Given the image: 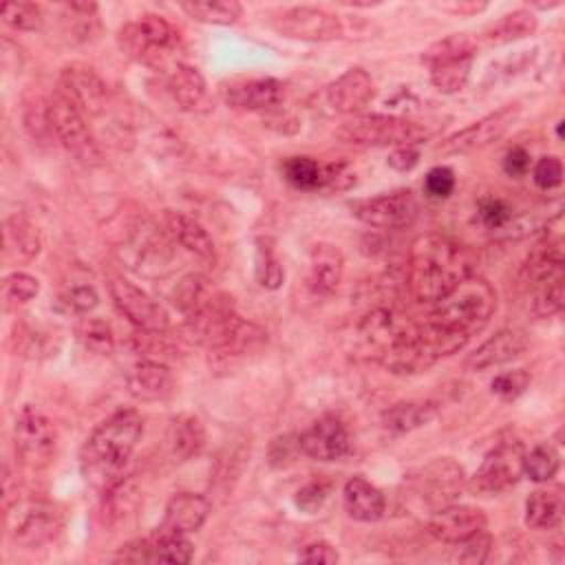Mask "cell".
Returning a JSON list of instances; mask_svg holds the SVG:
<instances>
[{
    "instance_id": "cell-1",
    "label": "cell",
    "mask_w": 565,
    "mask_h": 565,
    "mask_svg": "<svg viewBox=\"0 0 565 565\" xmlns=\"http://www.w3.org/2000/svg\"><path fill=\"white\" fill-rule=\"evenodd\" d=\"M472 271V252L448 234L428 232L411 243L406 285L419 302H439L466 278L475 276Z\"/></svg>"
},
{
    "instance_id": "cell-2",
    "label": "cell",
    "mask_w": 565,
    "mask_h": 565,
    "mask_svg": "<svg viewBox=\"0 0 565 565\" xmlns=\"http://www.w3.org/2000/svg\"><path fill=\"white\" fill-rule=\"evenodd\" d=\"M143 435V419L137 411L124 408L106 417L86 437L79 452V468L88 486L104 492L115 486Z\"/></svg>"
},
{
    "instance_id": "cell-3",
    "label": "cell",
    "mask_w": 565,
    "mask_h": 565,
    "mask_svg": "<svg viewBox=\"0 0 565 565\" xmlns=\"http://www.w3.org/2000/svg\"><path fill=\"white\" fill-rule=\"evenodd\" d=\"M466 342V335L444 329L430 320L424 324L408 322L391 349L382 355L380 364L391 373H422L441 358L463 349Z\"/></svg>"
},
{
    "instance_id": "cell-4",
    "label": "cell",
    "mask_w": 565,
    "mask_h": 565,
    "mask_svg": "<svg viewBox=\"0 0 565 565\" xmlns=\"http://www.w3.org/2000/svg\"><path fill=\"white\" fill-rule=\"evenodd\" d=\"M519 282L527 294V309L539 316H552L563 307L565 258L561 241L539 243L521 265Z\"/></svg>"
},
{
    "instance_id": "cell-5",
    "label": "cell",
    "mask_w": 565,
    "mask_h": 565,
    "mask_svg": "<svg viewBox=\"0 0 565 565\" xmlns=\"http://www.w3.org/2000/svg\"><path fill=\"white\" fill-rule=\"evenodd\" d=\"M435 305L437 307L430 311L428 320L470 340V335L479 333L492 318L497 309V294L488 280L470 276Z\"/></svg>"
},
{
    "instance_id": "cell-6",
    "label": "cell",
    "mask_w": 565,
    "mask_h": 565,
    "mask_svg": "<svg viewBox=\"0 0 565 565\" xmlns=\"http://www.w3.org/2000/svg\"><path fill=\"white\" fill-rule=\"evenodd\" d=\"M119 49L135 62L150 68L177 66V53L181 49L179 31L161 15L146 13L139 20H132L119 29L117 35ZM170 71V68H168Z\"/></svg>"
},
{
    "instance_id": "cell-7",
    "label": "cell",
    "mask_w": 565,
    "mask_h": 565,
    "mask_svg": "<svg viewBox=\"0 0 565 565\" xmlns=\"http://www.w3.org/2000/svg\"><path fill=\"white\" fill-rule=\"evenodd\" d=\"M426 124H417L397 115H355L344 121L338 137L353 146H415L417 141L430 137Z\"/></svg>"
},
{
    "instance_id": "cell-8",
    "label": "cell",
    "mask_w": 565,
    "mask_h": 565,
    "mask_svg": "<svg viewBox=\"0 0 565 565\" xmlns=\"http://www.w3.org/2000/svg\"><path fill=\"white\" fill-rule=\"evenodd\" d=\"M475 53L477 44L463 33H452L430 44L422 57L428 66L430 84L441 93L461 90L470 77Z\"/></svg>"
},
{
    "instance_id": "cell-9",
    "label": "cell",
    "mask_w": 565,
    "mask_h": 565,
    "mask_svg": "<svg viewBox=\"0 0 565 565\" xmlns=\"http://www.w3.org/2000/svg\"><path fill=\"white\" fill-rule=\"evenodd\" d=\"M62 527L57 508L42 499H18L4 514V530L13 545L35 550L55 539Z\"/></svg>"
},
{
    "instance_id": "cell-10",
    "label": "cell",
    "mask_w": 565,
    "mask_h": 565,
    "mask_svg": "<svg viewBox=\"0 0 565 565\" xmlns=\"http://www.w3.org/2000/svg\"><path fill=\"white\" fill-rule=\"evenodd\" d=\"M46 110L51 130L55 132L57 141L66 148V152H71L84 166L99 163L102 152L86 126L84 115L60 88H55L46 99Z\"/></svg>"
},
{
    "instance_id": "cell-11",
    "label": "cell",
    "mask_w": 565,
    "mask_h": 565,
    "mask_svg": "<svg viewBox=\"0 0 565 565\" xmlns=\"http://www.w3.org/2000/svg\"><path fill=\"white\" fill-rule=\"evenodd\" d=\"M406 483L413 499L435 512L452 503L461 494L466 486V472L455 459L439 457L419 468L417 472L408 475Z\"/></svg>"
},
{
    "instance_id": "cell-12",
    "label": "cell",
    "mask_w": 565,
    "mask_h": 565,
    "mask_svg": "<svg viewBox=\"0 0 565 565\" xmlns=\"http://www.w3.org/2000/svg\"><path fill=\"white\" fill-rule=\"evenodd\" d=\"M523 446L519 441H503L494 446L468 481L472 494L492 497L512 488L523 477Z\"/></svg>"
},
{
    "instance_id": "cell-13",
    "label": "cell",
    "mask_w": 565,
    "mask_h": 565,
    "mask_svg": "<svg viewBox=\"0 0 565 565\" xmlns=\"http://www.w3.org/2000/svg\"><path fill=\"white\" fill-rule=\"evenodd\" d=\"M269 24L285 38L329 42L344 35L340 18L320 7H282L269 15Z\"/></svg>"
},
{
    "instance_id": "cell-14",
    "label": "cell",
    "mask_w": 565,
    "mask_h": 565,
    "mask_svg": "<svg viewBox=\"0 0 565 565\" xmlns=\"http://www.w3.org/2000/svg\"><path fill=\"white\" fill-rule=\"evenodd\" d=\"M57 446L55 426L46 415L24 408L13 424L15 457L29 468H44L51 463Z\"/></svg>"
},
{
    "instance_id": "cell-15",
    "label": "cell",
    "mask_w": 565,
    "mask_h": 565,
    "mask_svg": "<svg viewBox=\"0 0 565 565\" xmlns=\"http://www.w3.org/2000/svg\"><path fill=\"white\" fill-rule=\"evenodd\" d=\"M351 212L358 221L375 230H397L411 225L419 214V201L413 190L402 188L384 192L371 199L351 203Z\"/></svg>"
},
{
    "instance_id": "cell-16",
    "label": "cell",
    "mask_w": 565,
    "mask_h": 565,
    "mask_svg": "<svg viewBox=\"0 0 565 565\" xmlns=\"http://www.w3.org/2000/svg\"><path fill=\"white\" fill-rule=\"evenodd\" d=\"M108 291L119 313L139 331L161 333L163 329H168V313L163 311V307L135 282L121 276H110Z\"/></svg>"
},
{
    "instance_id": "cell-17",
    "label": "cell",
    "mask_w": 565,
    "mask_h": 565,
    "mask_svg": "<svg viewBox=\"0 0 565 565\" xmlns=\"http://www.w3.org/2000/svg\"><path fill=\"white\" fill-rule=\"evenodd\" d=\"M516 117H519V106H503V108L468 124L466 128L452 132L435 150L439 154H466V152L486 148L492 141L501 139L512 128Z\"/></svg>"
},
{
    "instance_id": "cell-18",
    "label": "cell",
    "mask_w": 565,
    "mask_h": 565,
    "mask_svg": "<svg viewBox=\"0 0 565 565\" xmlns=\"http://www.w3.org/2000/svg\"><path fill=\"white\" fill-rule=\"evenodd\" d=\"M60 90L77 106L84 117H97L108 108V86L86 64H68L60 73Z\"/></svg>"
},
{
    "instance_id": "cell-19",
    "label": "cell",
    "mask_w": 565,
    "mask_h": 565,
    "mask_svg": "<svg viewBox=\"0 0 565 565\" xmlns=\"http://www.w3.org/2000/svg\"><path fill=\"white\" fill-rule=\"evenodd\" d=\"M298 446L302 455L316 461H335L349 452L351 439L347 426L338 417L324 415L298 435Z\"/></svg>"
},
{
    "instance_id": "cell-20",
    "label": "cell",
    "mask_w": 565,
    "mask_h": 565,
    "mask_svg": "<svg viewBox=\"0 0 565 565\" xmlns=\"http://www.w3.org/2000/svg\"><path fill=\"white\" fill-rule=\"evenodd\" d=\"M486 514L479 508L472 505H444L439 510H435L426 523V530L433 539L441 541V543H450L457 545L470 536H475L477 532L486 530Z\"/></svg>"
},
{
    "instance_id": "cell-21",
    "label": "cell",
    "mask_w": 565,
    "mask_h": 565,
    "mask_svg": "<svg viewBox=\"0 0 565 565\" xmlns=\"http://www.w3.org/2000/svg\"><path fill=\"white\" fill-rule=\"evenodd\" d=\"M375 95V84L364 68H349L331 84L324 86L322 99L331 113L355 115L362 110Z\"/></svg>"
},
{
    "instance_id": "cell-22",
    "label": "cell",
    "mask_w": 565,
    "mask_h": 565,
    "mask_svg": "<svg viewBox=\"0 0 565 565\" xmlns=\"http://www.w3.org/2000/svg\"><path fill=\"white\" fill-rule=\"evenodd\" d=\"M221 97L238 110H269L282 102L285 86L274 77L234 79L221 86Z\"/></svg>"
},
{
    "instance_id": "cell-23",
    "label": "cell",
    "mask_w": 565,
    "mask_h": 565,
    "mask_svg": "<svg viewBox=\"0 0 565 565\" xmlns=\"http://www.w3.org/2000/svg\"><path fill=\"white\" fill-rule=\"evenodd\" d=\"M126 252L130 258V265L146 276L163 274L170 267L172 252L163 238L161 232H157L152 225H141L132 232L130 241L126 243Z\"/></svg>"
},
{
    "instance_id": "cell-24",
    "label": "cell",
    "mask_w": 565,
    "mask_h": 565,
    "mask_svg": "<svg viewBox=\"0 0 565 565\" xmlns=\"http://www.w3.org/2000/svg\"><path fill=\"white\" fill-rule=\"evenodd\" d=\"M525 349V335L519 329H501L481 342L463 362L468 371H486L516 360Z\"/></svg>"
},
{
    "instance_id": "cell-25",
    "label": "cell",
    "mask_w": 565,
    "mask_h": 565,
    "mask_svg": "<svg viewBox=\"0 0 565 565\" xmlns=\"http://www.w3.org/2000/svg\"><path fill=\"white\" fill-rule=\"evenodd\" d=\"M128 393L139 402H163L172 395V373L163 362L139 360L126 375Z\"/></svg>"
},
{
    "instance_id": "cell-26",
    "label": "cell",
    "mask_w": 565,
    "mask_h": 565,
    "mask_svg": "<svg viewBox=\"0 0 565 565\" xmlns=\"http://www.w3.org/2000/svg\"><path fill=\"white\" fill-rule=\"evenodd\" d=\"M267 342L265 329H260L254 322L238 320V324L232 329V333L221 342L216 349H210L214 355V366L218 369H232L234 364L243 362L247 355L258 353Z\"/></svg>"
},
{
    "instance_id": "cell-27",
    "label": "cell",
    "mask_w": 565,
    "mask_h": 565,
    "mask_svg": "<svg viewBox=\"0 0 565 565\" xmlns=\"http://www.w3.org/2000/svg\"><path fill=\"white\" fill-rule=\"evenodd\" d=\"M163 225L166 232L172 236L174 243H179L185 252L194 254L201 260H212L216 249H214V241L207 234V230L192 218L185 212H174V210H166L163 214Z\"/></svg>"
},
{
    "instance_id": "cell-28",
    "label": "cell",
    "mask_w": 565,
    "mask_h": 565,
    "mask_svg": "<svg viewBox=\"0 0 565 565\" xmlns=\"http://www.w3.org/2000/svg\"><path fill=\"white\" fill-rule=\"evenodd\" d=\"M210 514V501L196 492H179L174 494L163 512V521L159 527L188 534L199 530Z\"/></svg>"
},
{
    "instance_id": "cell-29",
    "label": "cell",
    "mask_w": 565,
    "mask_h": 565,
    "mask_svg": "<svg viewBox=\"0 0 565 565\" xmlns=\"http://www.w3.org/2000/svg\"><path fill=\"white\" fill-rule=\"evenodd\" d=\"M565 490L561 483L536 488L525 501V525L532 530H552L563 521Z\"/></svg>"
},
{
    "instance_id": "cell-30",
    "label": "cell",
    "mask_w": 565,
    "mask_h": 565,
    "mask_svg": "<svg viewBox=\"0 0 565 565\" xmlns=\"http://www.w3.org/2000/svg\"><path fill=\"white\" fill-rule=\"evenodd\" d=\"M342 501H344L347 514L360 523L380 521L386 510L384 494L364 477H353L344 483Z\"/></svg>"
},
{
    "instance_id": "cell-31",
    "label": "cell",
    "mask_w": 565,
    "mask_h": 565,
    "mask_svg": "<svg viewBox=\"0 0 565 565\" xmlns=\"http://www.w3.org/2000/svg\"><path fill=\"white\" fill-rule=\"evenodd\" d=\"M166 444H168L170 455L177 461H188V459L196 457L205 446L203 422L190 413H181V415L172 417L168 424Z\"/></svg>"
},
{
    "instance_id": "cell-32",
    "label": "cell",
    "mask_w": 565,
    "mask_h": 565,
    "mask_svg": "<svg viewBox=\"0 0 565 565\" xmlns=\"http://www.w3.org/2000/svg\"><path fill=\"white\" fill-rule=\"evenodd\" d=\"M309 276L311 285L320 294H331L338 289L344 276V258L342 252L331 243H318L309 254Z\"/></svg>"
},
{
    "instance_id": "cell-33",
    "label": "cell",
    "mask_w": 565,
    "mask_h": 565,
    "mask_svg": "<svg viewBox=\"0 0 565 565\" xmlns=\"http://www.w3.org/2000/svg\"><path fill=\"white\" fill-rule=\"evenodd\" d=\"M166 90L181 110H194L205 99V79L190 64H177L168 71Z\"/></svg>"
},
{
    "instance_id": "cell-34",
    "label": "cell",
    "mask_w": 565,
    "mask_h": 565,
    "mask_svg": "<svg viewBox=\"0 0 565 565\" xmlns=\"http://www.w3.org/2000/svg\"><path fill=\"white\" fill-rule=\"evenodd\" d=\"M437 415V408L428 402H399L382 413V424L391 433H411L426 426Z\"/></svg>"
},
{
    "instance_id": "cell-35",
    "label": "cell",
    "mask_w": 565,
    "mask_h": 565,
    "mask_svg": "<svg viewBox=\"0 0 565 565\" xmlns=\"http://www.w3.org/2000/svg\"><path fill=\"white\" fill-rule=\"evenodd\" d=\"M534 31H536V18L525 9H516L512 13L501 15V20L488 26L483 33V40L492 46H499V44H510L514 40L527 38Z\"/></svg>"
},
{
    "instance_id": "cell-36",
    "label": "cell",
    "mask_w": 565,
    "mask_h": 565,
    "mask_svg": "<svg viewBox=\"0 0 565 565\" xmlns=\"http://www.w3.org/2000/svg\"><path fill=\"white\" fill-rule=\"evenodd\" d=\"M282 174L289 185L296 190H324L327 183V163H320L311 157H289L282 163Z\"/></svg>"
},
{
    "instance_id": "cell-37",
    "label": "cell",
    "mask_w": 565,
    "mask_h": 565,
    "mask_svg": "<svg viewBox=\"0 0 565 565\" xmlns=\"http://www.w3.org/2000/svg\"><path fill=\"white\" fill-rule=\"evenodd\" d=\"M38 230L22 216H9L4 221V249L18 258H33L40 252Z\"/></svg>"
},
{
    "instance_id": "cell-38",
    "label": "cell",
    "mask_w": 565,
    "mask_h": 565,
    "mask_svg": "<svg viewBox=\"0 0 565 565\" xmlns=\"http://www.w3.org/2000/svg\"><path fill=\"white\" fill-rule=\"evenodd\" d=\"M188 18L203 24H234L243 7L236 0H207V2H181Z\"/></svg>"
},
{
    "instance_id": "cell-39",
    "label": "cell",
    "mask_w": 565,
    "mask_h": 565,
    "mask_svg": "<svg viewBox=\"0 0 565 565\" xmlns=\"http://www.w3.org/2000/svg\"><path fill=\"white\" fill-rule=\"evenodd\" d=\"M254 271L256 280L265 289H278L285 280V267L280 265L274 241L269 236H258L256 238V260H254Z\"/></svg>"
},
{
    "instance_id": "cell-40",
    "label": "cell",
    "mask_w": 565,
    "mask_h": 565,
    "mask_svg": "<svg viewBox=\"0 0 565 565\" xmlns=\"http://www.w3.org/2000/svg\"><path fill=\"white\" fill-rule=\"evenodd\" d=\"M561 468V455L552 444H539L523 455V475L536 483H547Z\"/></svg>"
},
{
    "instance_id": "cell-41",
    "label": "cell",
    "mask_w": 565,
    "mask_h": 565,
    "mask_svg": "<svg viewBox=\"0 0 565 565\" xmlns=\"http://www.w3.org/2000/svg\"><path fill=\"white\" fill-rule=\"evenodd\" d=\"M475 218L481 227L490 232H508L510 225H514V207L503 196H483L477 203Z\"/></svg>"
},
{
    "instance_id": "cell-42",
    "label": "cell",
    "mask_w": 565,
    "mask_h": 565,
    "mask_svg": "<svg viewBox=\"0 0 565 565\" xmlns=\"http://www.w3.org/2000/svg\"><path fill=\"white\" fill-rule=\"evenodd\" d=\"M212 291L214 289H210L207 280L201 274H188L177 282V287L172 291V302L183 316H190L194 309H199L210 298Z\"/></svg>"
},
{
    "instance_id": "cell-43",
    "label": "cell",
    "mask_w": 565,
    "mask_h": 565,
    "mask_svg": "<svg viewBox=\"0 0 565 565\" xmlns=\"http://www.w3.org/2000/svg\"><path fill=\"white\" fill-rule=\"evenodd\" d=\"M40 291V282L35 276L26 271H13L2 280V300L7 307H18L35 298Z\"/></svg>"
},
{
    "instance_id": "cell-44",
    "label": "cell",
    "mask_w": 565,
    "mask_h": 565,
    "mask_svg": "<svg viewBox=\"0 0 565 565\" xmlns=\"http://www.w3.org/2000/svg\"><path fill=\"white\" fill-rule=\"evenodd\" d=\"M79 340L84 342V347L93 353L99 355H108L115 347V335L113 329L108 327V322H104L102 318H86L79 324Z\"/></svg>"
},
{
    "instance_id": "cell-45",
    "label": "cell",
    "mask_w": 565,
    "mask_h": 565,
    "mask_svg": "<svg viewBox=\"0 0 565 565\" xmlns=\"http://www.w3.org/2000/svg\"><path fill=\"white\" fill-rule=\"evenodd\" d=\"M2 18L9 26L18 31H38L44 24L42 9L33 2H4Z\"/></svg>"
},
{
    "instance_id": "cell-46",
    "label": "cell",
    "mask_w": 565,
    "mask_h": 565,
    "mask_svg": "<svg viewBox=\"0 0 565 565\" xmlns=\"http://www.w3.org/2000/svg\"><path fill=\"white\" fill-rule=\"evenodd\" d=\"M527 386H530V373H527L525 369H514V371L499 373V375L490 382V391H492L499 399H503V402H512V399L521 397Z\"/></svg>"
},
{
    "instance_id": "cell-47",
    "label": "cell",
    "mask_w": 565,
    "mask_h": 565,
    "mask_svg": "<svg viewBox=\"0 0 565 565\" xmlns=\"http://www.w3.org/2000/svg\"><path fill=\"white\" fill-rule=\"evenodd\" d=\"M532 179L541 190L558 188L563 181V163L558 157H541L532 170Z\"/></svg>"
},
{
    "instance_id": "cell-48",
    "label": "cell",
    "mask_w": 565,
    "mask_h": 565,
    "mask_svg": "<svg viewBox=\"0 0 565 565\" xmlns=\"http://www.w3.org/2000/svg\"><path fill=\"white\" fill-rule=\"evenodd\" d=\"M424 190L433 199H448L455 190V172L446 166H435L424 179Z\"/></svg>"
},
{
    "instance_id": "cell-49",
    "label": "cell",
    "mask_w": 565,
    "mask_h": 565,
    "mask_svg": "<svg viewBox=\"0 0 565 565\" xmlns=\"http://www.w3.org/2000/svg\"><path fill=\"white\" fill-rule=\"evenodd\" d=\"M490 545H492V539L486 530L477 532L475 536L457 543L459 552H457V558L459 561H466V563H483L488 558V552H490Z\"/></svg>"
},
{
    "instance_id": "cell-50",
    "label": "cell",
    "mask_w": 565,
    "mask_h": 565,
    "mask_svg": "<svg viewBox=\"0 0 565 565\" xmlns=\"http://www.w3.org/2000/svg\"><path fill=\"white\" fill-rule=\"evenodd\" d=\"M66 302L71 309L79 311V313H86V311H93L99 302V296H97V289L88 282H77V285H71L68 291H66Z\"/></svg>"
},
{
    "instance_id": "cell-51",
    "label": "cell",
    "mask_w": 565,
    "mask_h": 565,
    "mask_svg": "<svg viewBox=\"0 0 565 565\" xmlns=\"http://www.w3.org/2000/svg\"><path fill=\"white\" fill-rule=\"evenodd\" d=\"M298 452H300L298 437H294V435L276 437V439L271 441V446H269V463L276 466V468H282V466L291 463Z\"/></svg>"
},
{
    "instance_id": "cell-52",
    "label": "cell",
    "mask_w": 565,
    "mask_h": 565,
    "mask_svg": "<svg viewBox=\"0 0 565 565\" xmlns=\"http://www.w3.org/2000/svg\"><path fill=\"white\" fill-rule=\"evenodd\" d=\"M327 494H329V486L324 481H311V483H307L305 488L298 490L296 503L305 512H316L324 503Z\"/></svg>"
},
{
    "instance_id": "cell-53",
    "label": "cell",
    "mask_w": 565,
    "mask_h": 565,
    "mask_svg": "<svg viewBox=\"0 0 565 565\" xmlns=\"http://www.w3.org/2000/svg\"><path fill=\"white\" fill-rule=\"evenodd\" d=\"M298 558H300L302 563H329V565L340 561V556H338L335 547H333V545H329V543H324V541H318V543H309V545H305V547H302V552L298 554Z\"/></svg>"
},
{
    "instance_id": "cell-54",
    "label": "cell",
    "mask_w": 565,
    "mask_h": 565,
    "mask_svg": "<svg viewBox=\"0 0 565 565\" xmlns=\"http://www.w3.org/2000/svg\"><path fill=\"white\" fill-rule=\"evenodd\" d=\"M530 163H532V157H530V152H527L525 148H521V146H512V148L505 152V157H503V170H505V174H510V177H523V174H527Z\"/></svg>"
},
{
    "instance_id": "cell-55",
    "label": "cell",
    "mask_w": 565,
    "mask_h": 565,
    "mask_svg": "<svg viewBox=\"0 0 565 565\" xmlns=\"http://www.w3.org/2000/svg\"><path fill=\"white\" fill-rule=\"evenodd\" d=\"M419 161V150L415 146H397L391 154H388V166L397 172H408L417 166Z\"/></svg>"
},
{
    "instance_id": "cell-56",
    "label": "cell",
    "mask_w": 565,
    "mask_h": 565,
    "mask_svg": "<svg viewBox=\"0 0 565 565\" xmlns=\"http://www.w3.org/2000/svg\"><path fill=\"white\" fill-rule=\"evenodd\" d=\"M441 9L452 13H477L486 9V2H448V4H441Z\"/></svg>"
}]
</instances>
